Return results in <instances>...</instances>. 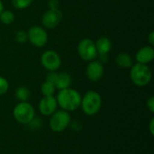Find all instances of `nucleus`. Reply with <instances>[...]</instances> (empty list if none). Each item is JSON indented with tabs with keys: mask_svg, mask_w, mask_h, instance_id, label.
Here are the masks:
<instances>
[{
	"mask_svg": "<svg viewBox=\"0 0 154 154\" xmlns=\"http://www.w3.org/2000/svg\"><path fill=\"white\" fill-rule=\"evenodd\" d=\"M81 95L77 90L68 88L59 91L57 95L58 106L61 107L62 110L71 112L78 109L81 103Z\"/></svg>",
	"mask_w": 154,
	"mask_h": 154,
	"instance_id": "nucleus-1",
	"label": "nucleus"
},
{
	"mask_svg": "<svg viewBox=\"0 0 154 154\" xmlns=\"http://www.w3.org/2000/svg\"><path fill=\"white\" fill-rule=\"evenodd\" d=\"M130 79L137 87H145L152 80V70L147 64L135 63L131 68Z\"/></svg>",
	"mask_w": 154,
	"mask_h": 154,
	"instance_id": "nucleus-2",
	"label": "nucleus"
},
{
	"mask_svg": "<svg viewBox=\"0 0 154 154\" xmlns=\"http://www.w3.org/2000/svg\"><path fill=\"white\" fill-rule=\"evenodd\" d=\"M80 106L87 116H95L101 109L102 97L97 92L89 90L81 98Z\"/></svg>",
	"mask_w": 154,
	"mask_h": 154,
	"instance_id": "nucleus-3",
	"label": "nucleus"
},
{
	"mask_svg": "<svg viewBox=\"0 0 154 154\" xmlns=\"http://www.w3.org/2000/svg\"><path fill=\"white\" fill-rule=\"evenodd\" d=\"M13 115L18 123L22 125H28L34 118L35 112L33 106L26 101L18 103L14 108Z\"/></svg>",
	"mask_w": 154,
	"mask_h": 154,
	"instance_id": "nucleus-4",
	"label": "nucleus"
},
{
	"mask_svg": "<svg viewBox=\"0 0 154 154\" xmlns=\"http://www.w3.org/2000/svg\"><path fill=\"white\" fill-rule=\"evenodd\" d=\"M70 122H71V118L69 112L61 109V110L55 111L51 116L49 125L53 132L60 133L69 126Z\"/></svg>",
	"mask_w": 154,
	"mask_h": 154,
	"instance_id": "nucleus-5",
	"label": "nucleus"
},
{
	"mask_svg": "<svg viewBox=\"0 0 154 154\" xmlns=\"http://www.w3.org/2000/svg\"><path fill=\"white\" fill-rule=\"evenodd\" d=\"M78 53L81 60L88 62L97 60L98 56L96 48V43L88 38H84L79 42Z\"/></svg>",
	"mask_w": 154,
	"mask_h": 154,
	"instance_id": "nucleus-6",
	"label": "nucleus"
},
{
	"mask_svg": "<svg viewBox=\"0 0 154 154\" xmlns=\"http://www.w3.org/2000/svg\"><path fill=\"white\" fill-rule=\"evenodd\" d=\"M28 41L35 47L42 48L46 45L48 42V33L45 28L38 25L30 27L27 32Z\"/></svg>",
	"mask_w": 154,
	"mask_h": 154,
	"instance_id": "nucleus-7",
	"label": "nucleus"
},
{
	"mask_svg": "<svg viewBox=\"0 0 154 154\" xmlns=\"http://www.w3.org/2000/svg\"><path fill=\"white\" fill-rule=\"evenodd\" d=\"M42 67L49 71H56L61 65V59L58 52L52 50L45 51L41 57Z\"/></svg>",
	"mask_w": 154,
	"mask_h": 154,
	"instance_id": "nucleus-8",
	"label": "nucleus"
},
{
	"mask_svg": "<svg viewBox=\"0 0 154 154\" xmlns=\"http://www.w3.org/2000/svg\"><path fill=\"white\" fill-rule=\"evenodd\" d=\"M61 19L62 13L59 8H49L42 17V23L43 28L54 29L60 24Z\"/></svg>",
	"mask_w": 154,
	"mask_h": 154,
	"instance_id": "nucleus-9",
	"label": "nucleus"
},
{
	"mask_svg": "<svg viewBox=\"0 0 154 154\" xmlns=\"http://www.w3.org/2000/svg\"><path fill=\"white\" fill-rule=\"evenodd\" d=\"M104 72H105V69H104L103 63H101L97 60L89 61V63L86 69L87 78L90 81H93V82L99 81L103 78Z\"/></svg>",
	"mask_w": 154,
	"mask_h": 154,
	"instance_id": "nucleus-10",
	"label": "nucleus"
},
{
	"mask_svg": "<svg viewBox=\"0 0 154 154\" xmlns=\"http://www.w3.org/2000/svg\"><path fill=\"white\" fill-rule=\"evenodd\" d=\"M58 103L53 96L43 97L39 103V110L43 116H51L57 109Z\"/></svg>",
	"mask_w": 154,
	"mask_h": 154,
	"instance_id": "nucleus-11",
	"label": "nucleus"
},
{
	"mask_svg": "<svg viewBox=\"0 0 154 154\" xmlns=\"http://www.w3.org/2000/svg\"><path fill=\"white\" fill-rule=\"evenodd\" d=\"M154 59V49L153 46L147 45L141 48L135 55V60L138 63L148 64L152 62Z\"/></svg>",
	"mask_w": 154,
	"mask_h": 154,
	"instance_id": "nucleus-12",
	"label": "nucleus"
},
{
	"mask_svg": "<svg viewBox=\"0 0 154 154\" xmlns=\"http://www.w3.org/2000/svg\"><path fill=\"white\" fill-rule=\"evenodd\" d=\"M95 43H96V48H97L98 55L99 54H108L109 51H111L112 42L108 37L102 36V37L98 38Z\"/></svg>",
	"mask_w": 154,
	"mask_h": 154,
	"instance_id": "nucleus-13",
	"label": "nucleus"
},
{
	"mask_svg": "<svg viewBox=\"0 0 154 154\" xmlns=\"http://www.w3.org/2000/svg\"><path fill=\"white\" fill-rule=\"evenodd\" d=\"M71 82H72V79L69 73L64 72V71L60 72V73H58V78H57V80L55 83L56 89L61 90L64 88H68L70 87Z\"/></svg>",
	"mask_w": 154,
	"mask_h": 154,
	"instance_id": "nucleus-14",
	"label": "nucleus"
},
{
	"mask_svg": "<svg viewBox=\"0 0 154 154\" xmlns=\"http://www.w3.org/2000/svg\"><path fill=\"white\" fill-rule=\"evenodd\" d=\"M116 62L120 68L123 69H130L134 65V60L132 57L125 52L119 53L116 58Z\"/></svg>",
	"mask_w": 154,
	"mask_h": 154,
	"instance_id": "nucleus-15",
	"label": "nucleus"
},
{
	"mask_svg": "<svg viewBox=\"0 0 154 154\" xmlns=\"http://www.w3.org/2000/svg\"><path fill=\"white\" fill-rule=\"evenodd\" d=\"M14 95H15L16 99H18L20 102H26L30 98L31 92L26 87L21 86L18 88H16Z\"/></svg>",
	"mask_w": 154,
	"mask_h": 154,
	"instance_id": "nucleus-16",
	"label": "nucleus"
},
{
	"mask_svg": "<svg viewBox=\"0 0 154 154\" xmlns=\"http://www.w3.org/2000/svg\"><path fill=\"white\" fill-rule=\"evenodd\" d=\"M55 90H56V87L55 85H53L52 83L51 82H48V81H44L42 86H41V91H42V94L44 96V97H50V96H53L54 93H55Z\"/></svg>",
	"mask_w": 154,
	"mask_h": 154,
	"instance_id": "nucleus-17",
	"label": "nucleus"
},
{
	"mask_svg": "<svg viewBox=\"0 0 154 154\" xmlns=\"http://www.w3.org/2000/svg\"><path fill=\"white\" fill-rule=\"evenodd\" d=\"M15 16L14 14L10 10H3V12L0 14V21L2 23L9 25L14 22Z\"/></svg>",
	"mask_w": 154,
	"mask_h": 154,
	"instance_id": "nucleus-18",
	"label": "nucleus"
},
{
	"mask_svg": "<svg viewBox=\"0 0 154 154\" xmlns=\"http://www.w3.org/2000/svg\"><path fill=\"white\" fill-rule=\"evenodd\" d=\"M32 3V0H12V5L18 10L28 8Z\"/></svg>",
	"mask_w": 154,
	"mask_h": 154,
	"instance_id": "nucleus-19",
	"label": "nucleus"
},
{
	"mask_svg": "<svg viewBox=\"0 0 154 154\" xmlns=\"http://www.w3.org/2000/svg\"><path fill=\"white\" fill-rule=\"evenodd\" d=\"M15 41L20 43V44H23V43H25L27 41H28V35H27V32L23 31V30H20L18 31L16 33H15Z\"/></svg>",
	"mask_w": 154,
	"mask_h": 154,
	"instance_id": "nucleus-20",
	"label": "nucleus"
},
{
	"mask_svg": "<svg viewBox=\"0 0 154 154\" xmlns=\"http://www.w3.org/2000/svg\"><path fill=\"white\" fill-rule=\"evenodd\" d=\"M9 89V82L6 79L0 76V96L5 94Z\"/></svg>",
	"mask_w": 154,
	"mask_h": 154,
	"instance_id": "nucleus-21",
	"label": "nucleus"
},
{
	"mask_svg": "<svg viewBox=\"0 0 154 154\" xmlns=\"http://www.w3.org/2000/svg\"><path fill=\"white\" fill-rule=\"evenodd\" d=\"M57 78H58V73L57 72H55V71H49V73L46 76V81L51 82L53 85H55Z\"/></svg>",
	"mask_w": 154,
	"mask_h": 154,
	"instance_id": "nucleus-22",
	"label": "nucleus"
},
{
	"mask_svg": "<svg viewBox=\"0 0 154 154\" xmlns=\"http://www.w3.org/2000/svg\"><path fill=\"white\" fill-rule=\"evenodd\" d=\"M146 106H147V108L150 110L151 113H154V97H151L147 100Z\"/></svg>",
	"mask_w": 154,
	"mask_h": 154,
	"instance_id": "nucleus-23",
	"label": "nucleus"
},
{
	"mask_svg": "<svg viewBox=\"0 0 154 154\" xmlns=\"http://www.w3.org/2000/svg\"><path fill=\"white\" fill-rule=\"evenodd\" d=\"M59 1L58 0H49L48 6L49 8H59Z\"/></svg>",
	"mask_w": 154,
	"mask_h": 154,
	"instance_id": "nucleus-24",
	"label": "nucleus"
},
{
	"mask_svg": "<svg viewBox=\"0 0 154 154\" xmlns=\"http://www.w3.org/2000/svg\"><path fill=\"white\" fill-rule=\"evenodd\" d=\"M148 42L151 46L154 45V32H151L148 35Z\"/></svg>",
	"mask_w": 154,
	"mask_h": 154,
	"instance_id": "nucleus-25",
	"label": "nucleus"
},
{
	"mask_svg": "<svg viewBox=\"0 0 154 154\" xmlns=\"http://www.w3.org/2000/svg\"><path fill=\"white\" fill-rule=\"evenodd\" d=\"M149 128H150V133H151V134H152V135H153L154 134V118H152V119H151Z\"/></svg>",
	"mask_w": 154,
	"mask_h": 154,
	"instance_id": "nucleus-26",
	"label": "nucleus"
},
{
	"mask_svg": "<svg viewBox=\"0 0 154 154\" xmlns=\"http://www.w3.org/2000/svg\"><path fill=\"white\" fill-rule=\"evenodd\" d=\"M3 10H4V5H3V2L0 0V14L3 12Z\"/></svg>",
	"mask_w": 154,
	"mask_h": 154,
	"instance_id": "nucleus-27",
	"label": "nucleus"
},
{
	"mask_svg": "<svg viewBox=\"0 0 154 154\" xmlns=\"http://www.w3.org/2000/svg\"><path fill=\"white\" fill-rule=\"evenodd\" d=\"M0 42H1V39H0Z\"/></svg>",
	"mask_w": 154,
	"mask_h": 154,
	"instance_id": "nucleus-28",
	"label": "nucleus"
}]
</instances>
